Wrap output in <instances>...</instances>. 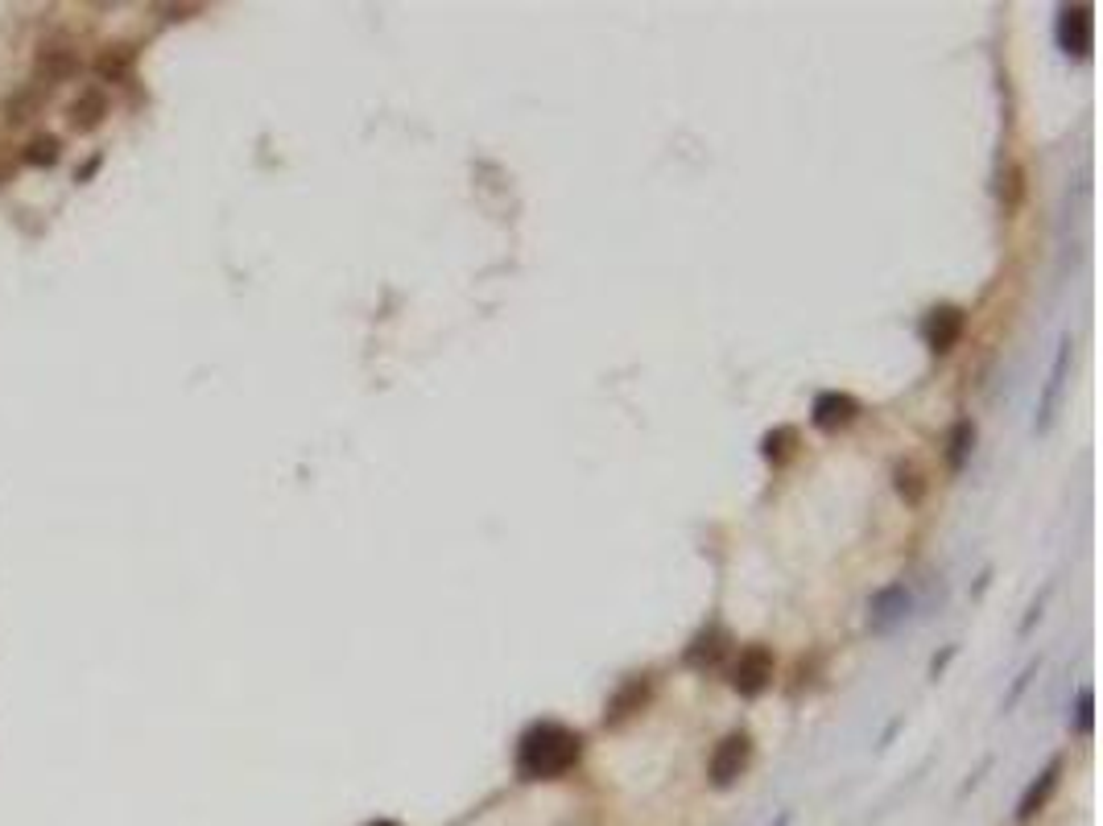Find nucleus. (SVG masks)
I'll use <instances>...</instances> for the list:
<instances>
[{
  "mask_svg": "<svg viewBox=\"0 0 1103 826\" xmlns=\"http://www.w3.org/2000/svg\"><path fill=\"white\" fill-rule=\"evenodd\" d=\"M583 739L563 724H534L517 739V777L521 782H558L579 765Z\"/></svg>",
  "mask_w": 1103,
  "mask_h": 826,
  "instance_id": "1",
  "label": "nucleus"
},
{
  "mask_svg": "<svg viewBox=\"0 0 1103 826\" xmlns=\"http://www.w3.org/2000/svg\"><path fill=\"white\" fill-rule=\"evenodd\" d=\"M727 681L741 698H761L773 686V653L765 645H748L736 653V661L727 669Z\"/></svg>",
  "mask_w": 1103,
  "mask_h": 826,
  "instance_id": "2",
  "label": "nucleus"
},
{
  "mask_svg": "<svg viewBox=\"0 0 1103 826\" xmlns=\"http://www.w3.org/2000/svg\"><path fill=\"white\" fill-rule=\"evenodd\" d=\"M910 611H914V595H910V587H905V583H888V587H881V591L868 599V628L876 637H888L893 628L905 624Z\"/></svg>",
  "mask_w": 1103,
  "mask_h": 826,
  "instance_id": "3",
  "label": "nucleus"
},
{
  "mask_svg": "<svg viewBox=\"0 0 1103 826\" xmlns=\"http://www.w3.org/2000/svg\"><path fill=\"white\" fill-rule=\"evenodd\" d=\"M748 756H753V739L744 732H732V736L719 739L712 753V765H707V777H712L715 789H727V785L741 782V773L748 768Z\"/></svg>",
  "mask_w": 1103,
  "mask_h": 826,
  "instance_id": "4",
  "label": "nucleus"
},
{
  "mask_svg": "<svg viewBox=\"0 0 1103 826\" xmlns=\"http://www.w3.org/2000/svg\"><path fill=\"white\" fill-rule=\"evenodd\" d=\"M1066 368H1071V335H1062L1059 339V351H1054V364H1050V380H1045L1042 401H1037V421H1033V430H1037V435H1045V430L1054 426L1062 389H1066Z\"/></svg>",
  "mask_w": 1103,
  "mask_h": 826,
  "instance_id": "5",
  "label": "nucleus"
},
{
  "mask_svg": "<svg viewBox=\"0 0 1103 826\" xmlns=\"http://www.w3.org/2000/svg\"><path fill=\"white\" fill-rule=\"evenodd\" d=\"M963 331H967V315L958 306H934L922 319V339H926V348L934 356H946L963 339Z\"/></svg>",
  "mask_w": 1103,
  "mask_h": 826,
  "instance_id": "6",
  "label": "nucleus"
},
{
  "mask_svg": "<svg viewBox=\"0 0 1103 826\" xmlns=\"http://www.w3.org/2000/svg\"><path fill=\"white\" fill-rule=\"evenodd\" d=\"M1059 46L1074 59H1087L1091 54V42H1095V17H1091L1087 4H1074V9H1062L1059 13Z\"/></svg>",
  "mask_w": 1103,
  "mask_h": 826,
  "instance_id": "7",
  "label": "nucleus"
},
{
  "mask_svg": "<svg viewBox=\"0 0 1103 826\" xmlns=\"http://www.w3.org/2000/svg\"><path fill=\"white\" fill-rule=\"evenodd\" d=\"M856 414H859L856 397H847V392H835V389L818 392V397H814V406H811L814 430H823V435H835V430H843V426H852V421H856Z\"/></svg>",
  "mask_w": 1103,
  "mask_h": 826,
  "instance_id": "8",
  "label": "nucleus"
},
{
  "mask_svg": "<svg viewBox=\"0 0 1103 826\" xmlns=\"http://www.w3.org/2000/svg\"><path fill=\"white\" fill-rule=\"evenodd\" d=\"M1059 782H1062V760L1054 756V760H1050V765H1045L1042 773H1037V777L1030 782V789L1021 794V802H1016V823H1021V826L1033 823V818L1045 810V802L1054 797Z\"/></svg>",
  "mask_w": 1103,
  "mask_h": 826,
  "instance_id": "9",
  "label": "nucleus"
},
{
  "mask_svg": "<svg viewBox=\"0 0 1103 826\" xmlns=\"http://www.w3.org/2000/svg\"><path fill=\"white\" fill-rule=\"evenodd\" d=\"M33 71H38V79H46V83H67V79L79 74V54L62 42H46L42 50H38V59H33Z\"/></svg>",
  "mask_w": 1103,
  "mask_h": 826,
  "instance_id": "10",
  "label": "nucleus"
},
{
  "mask_svg": "<svg viewBox=\"0 0 1103 826\" xmlns=\"http://www.w3.org/2000/svg\"><path fill=\"white\" fill-rule=\"evenodd\" d=\"M724 653H727V633L724 628H703V633L686 645L683 661L690 669H715L719 661H724Z\"/></svg>",
  "mask_w": 1103,
  "mask_h": 826,
  "instance_id": "11",
  "label": "nucleus"
},
{
  "mask_svg": "<svg viewBox=\"0 0 1103 826\" xmlns=\"http://www.w3.org/2000/svg\"><path fill=\"white\" fill-rule=\"evenodd\" d=\"M108 120V96L100 88L79 91L71 103V129L74 132H96Z\"/></svg>",
  "mask_w": 1103,
  "mask_h": 826,
  "instance_id": "12",
  "label": "nucleus"
},
{
  "mask_svg": "<svg viewBox=\"0 0 1103 826\" xmlns=\"http://www.w3.org/2000/svg\"><path fill=\"white\" fill-rule=\"evenodd\" d=\"M649 698V681L645 678H633V681H625L616 695H612V703H608V710H604V719L608 724H620V719H628L633 710H640V703Z\"/></svg>",
  "mask_w": 1103,
  "mask_h": 826,
  "instance_id": "13",
  "label": "nucleus"
},
{
  "mask_svg": "<svg viewBox=\"0 0 1103 826\" xmlns=\"http://www.w3.org/2000/svg\"><path fill=\"white\" fill-rule=\"evenodd\" d=\"M972 447H975V426L967 418L955 421L951 435H946V464H951V471H963V464L972 459Z\"/></svg>",
  "mask_w": 1103,
  "mask_h": 826,
  "instance_id": "14",
  "label": "nucleus"
},
{
  "mask_svg": "<svg viewBox=\"0 0 1103 826\" xmlns=\"http://www.w3.org/2000/svg\"><path fill=\"white\" fill-rule=\"evenodd\" d=\"M132 62H137V50L117 42V46H103L100 54H96V71H100L103 79H125Z\"/></svg>",
  "mask_w": 1103,
  "mask_h": 826,
  "instance_id": "15",
  "label": "nucleus"
},
{
  "mask_svg": "<svg viewBox=\"0 0 1103 826\" xmlns=\"http://www.w3.org/2000/svg\"><path fill=\"white\" fill-rule=\"evenodd\" d=\"M42 100H46V91L42 88H21V91H13L9 96V103H4V117H9V125H21V120H30L38 108H42Z\"/></svg>",
  "mask_w": 1103,
  "mask_h": 826,
  "instance_id": "16",
  "label": "nucleus"
},
{
  "mask_svg": "<svg viewBox=\"0 0 1103 826\" xmlns=\"http://www.w3.org/2000/svg\"><path fill=\"white\" fill-rule=\"evenodd\" d=\"M794 447H798V430H789V426L769 430V435L761 438V455H765L769 464H785V459L794 455Z\"/></svg>",
  "mask_w": 1103,
  "mask_h": 826,
  "instance_id": "17",
  "label": "nucleus"
},
{
  "mask_svg": "<svg viewBox=\"0 0 1103 826\" xmlns=\"http://www.w3.org/2000/svg\"><path fill=\"white\" fill-rule=\"evenodd\" d=\"M59 153H62V141L59 137H50V132L33 137L30 146H26V161H30L33 170H50V166L59 161Z\"/></svg>",
  "mask_w": 1103,
  "mask_h": 826,
  "instance_id": "18",
  "label": "nucleus"
},
{
  "mask_svg": "<svg viewBox=\"0 0 1103 826\" xmlns=\"http://www.w3.org/2000/svg\"><path fill=\"white\" fill-rule=\"evenodd\" d=\"M1091 727H1095V690L1083 686V690H1079V703H1074V732H1079V736H1091Z\"/></svg>",
  "mask_w": 1103,
  "mask_h": 826,
  "instance_id": "19",
  "label": "nucleus"
},
{
  "mask_svg": "<svg viewBox=\"0 0 1103 826\" xmlns=\"http://www.w3.org/2000/svg\"><path fill=\"white\" fill-rule=\"evenodd\" d=\"M897 492L910 500V505H917L922 500V492H926V484H922V476H917L914 467H901L897 471Z\"/></svg>",
  "mask_w": 1103,
  "mask_h": 826,
  "instance_id": "20",
  "label": "nucleus"
},
{
  "mask_svg": "<svg viewBox=\"0 0 1103 826\" xmlns=\"http://www.w3.org/2000/svg\"><path fill=\"white\" fill-rule=\"evenodd\" d=\"M1033 674H1037V661H1033V666H1025V669H1021V678H1016V681H1013V690H1008V695H1004L1001 710H1013V707H1016V698L1025 695V686H1030V681H1033Z\"/></svg>",
  "mask_w": 1103,
  "mask_h": 826,
  "instance_id": "21",
  "label": "nucleus"
},
{
  "mask_svg": "<svg viewBox=\"0 0 1103 826\" xmlns=\"http://www.w3.org/2000/svg\"><path fill=\"white\" fill-rule=\"evenodd\" d=\"M368 826H401V823H392V818H377V823H368Z\"/></svg>",
  "mask_w": 1103,
  "mask_h": 826,
  "instance_id": "22",
  "label": "nucleus"
}]
</instances>
